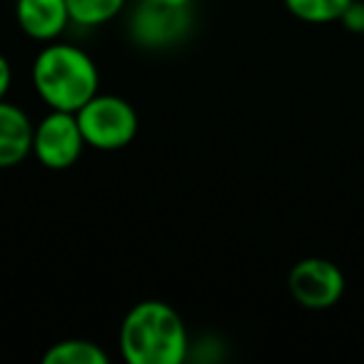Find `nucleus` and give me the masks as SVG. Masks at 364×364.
<instances>
[{"instance_id": "nucleus-1", "label": "nucleus", "mask_w": 364, "mask_h": 364, "mask_svg": "<svg viewBox=\"0 0 364 364\" xmlns=\"http://www.w3.org/2000/svg\"><path fill=\"white\" fill-rule=\"evenodd\" d=\"M120 349L130 364H180L188 357V329L170 304L145 299L122 319Z\"/></svg>"}, {"instance_id": "nucleus-14", "label": "nucleus", "mask_w": 364, "mask_h": 364, "mask_svg": "<svg viewBox=\"0 0 364 364\" xmlns=\"http://www.w3.org/2000/svg\"><path fill=\"white\" fill-rule=\"evenodd\" d=\"M165 3H170V6H177V8H188L190 0H165Z\"/></svg>"}, {"instance_id": "nucleus-13", "label": "nucleus", "mask_w": 364, "mask_h": 364, "mask_svg": "<svg viewBox=\"0 0 364 364\" xmlns=\"http://www.w3.org/2000/svg\"><path fill=\"white\" fill-rule=\"evenodd\" d=\"M11 77H13L11 63L6 60V55H0V100L6 97L8 87H11Z\"/></svg>"}, {"instance_id": "nucleus-8", "label": "nucleus", "mask_w": 364, "mask_h": 364, "mask_svg": "<svg viewBox=\"0 0 364 364\" xmlns=\"http://www.w3.org/2000/svg\"><path fill=\"white\" fill-rule=\"evenodd\" d=\"M36 127L13 102L0 100V167H16L33 152Z\"/></svg>"}, {"instance_id": "nucleus-11", "label": "nucleus", "mask_w": 364, "mask_h": 364, "mask_svg": "<svg viewBox=\"0 0 364 364\" xmlns=\"http://www.w3.org/2000/svg\"><path fill=\"white\" fill-rule=\"evenodd\" d=\"M70 21L80 26H102L122 11L125 0H65Z\"/></svg>"}, {"instance_id": "nucleus-2", "label": "nucleus", "mask_w": 364, "mask_h": 364, "mask_svg": "<svg viewBox=\"0 0 364 364\" xmlns=\"http://www.w3.org/2000/svg\"><path fill=\"white\" fill-rule=\"evenodd\" d=\"M36 90L53 110L77 112L97 95L100 75L87 53L73 46H48L33 63Z\"/></svg>"}, {"instance_id": "nucleus-12", "label": "nucleus", "mask_w": 364, "mask_h": 364, "mask_svg": "<svg viewBox=\"0 0 364 364\" xmlns=\"http://www.w3.org/2000/svg\"><path fill=\"white\" fill-rule=\"evenodd\" d=\"M342 23H344V28H347V31L364 33V3H359V0H352V6L344 11Z\"/></svg>"}, {"instance_id": "nucleus-3", "label": "nucleus", "mask_w": 364, "mask_h": 364, "mask_svg": "<svg viewBox=\"0 0 364 364\" xmlns=\"http://www.w3.org/2000/svg\"><path fill=\"white\" fill-rule=\"evenodd\" d=\"M85 145L95 150H120L137 135V112L117 95H95L75 112Z\"/></svg>"}, {"instance_id": "nucleus-7", "label": "nucleus", "mask_w": 364, "mask_h": 364, "mask_svg": "<svg viewBox=\"0 0 364 364\" xmlns=\"http://www.w3.org/2000/svg\"><path fill=\"white\" fill-rule=\"evenodd\" d=\"M16 16L23 33L36 41H53L70 21L65 0H18Z\"/></svg>"}, {"instance_id": "nucleus-6", "label": "nucleus", "mask_w": 364, "mask_h": 364, "mask_svg": "<svg viewBox=\"0 0 364 364\" xmlns=\"http://www.w3.org/2000/svg\"><path fill=\"white\" fill-rule=\"evenodd\" d=\"M188 8L170 6L165 0H145L142 8L135 13V38L147 46H162L188 26Z\"/></svg>"}, {"instance_id": "nucleus-5", "label": "nucleus", "mask_w": 364, "mask_h": 364, "mask_svg": "<svg viewBox=\"0 0 364 364\" xmlns=\"http://www.w3.org/2000/svg\"><path fill=\"white\" fill-rule=\"evenodd\" d=\"M85 137L77 125L75 112L53 110L36 127L33 135V152L48 170H68L82 155Z\"/></svg>"}, {"instance_id": "nucleus-4", "label": "nucleus", "mask_w": 364, "mask_h": 364, "mask_svg": "<svg viewBox=\"0 0 364 364\" xmlns=\"http://www.w3.org/2000/svg\"><path fill=\"white\" fill-rule=\"evenodd\" d=\"M287 287L294 302L304 309H329L342 299L347 279L342 269L329 259L307 257L289 269Z\"/></svg>"}, {"instance_id": "nucleus-9", "label": "nucleus", "mask_w": 364, "mask_h": 364, "mask_svg": "<svg viewBox=\"0 0 364 364\" xmlns=\"http://www.w3.org/2000/svg\"><path fill=\"white\" fill-rule=\"evenodd\" d=\"M46 364H107V354L87 339H65L46 352Z\"/></svg>"}, {"instance_id": "nucleus-10", "label": "nucleus", "mask_w": 364, "mask_h": 364, "mask_svg": "<svg viewBox=\"0 0 364 364\" xmlns=\"http://www.w3.org/2000/svg\"><path fill=\"white\" fill-rule=\"evenodd\" d=\"M287 11L304 23H334L342 21L352 0H284Z\"/></svg>"}]
</instances>
